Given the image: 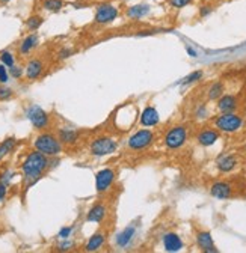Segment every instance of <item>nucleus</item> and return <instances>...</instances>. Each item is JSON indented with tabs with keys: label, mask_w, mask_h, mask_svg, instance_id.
Segmentation results:
<instances>
[{
	"label": "nucleus",
	"mask_w": 246,
	"mask_h": 253,
	"mask_svg": "<svg viewBox=\"0 0 246 253\" xmlns=\"http://www.w3.org/2000/svg\"><path fill=\"white\" fill-rule=\"evenodd\" d=\"M49 168H50V160L47 155H44L43 152L37 149L34 152H30L21 165V172L24 176V187L29 188L34 182H37Z\"/></svg>",
	"instance_id": "1"
},
{
	"label": "nucleus",
	"mask_w": 246,
	"mask_h": 253,
	"mask_svg": "<svg viewBox=\"0 0 246 253\" xmlns=\"http://www.w3.org/2000/svg\"><path fill=\"white\" fill-rule=\"evenodd\" d=\"M34 146L37 151L43 152L47 157H56L62 152V143L53 133H41L37 136Z\"/></svg>",
	"instance_id": "2"
},
{
	"label": "nucleus",
	"mask_w": 246,
	"mask_h": 253,
	"mask_svg": "<svg viewBox=\"0 0 246 253\" xmlns=\"http://www.w3.org/2000/svg\"><path fill=\"white\" fill-rule=\"evenodd\" d=\"M214 126L222 133H236L243 126V118L234 112L222 113L214 118Z\"/></svg>",
	"instance_id": "3"
},
{
	"label": "nucleus",
	"mask_w": 246,
	"mask_h": 253,
	"mask_svg": "<svg viewBox=\"0 0 246 253\" xmlns=\"http://www.w3.org/2000/svg\"><path fill=\"white\" fill-rule=\"evenodd\" d=\"M188 140V128L183 125L172 126L165 136V145L169 149H178Z\"/></svg>",
	"instance_id": "4"
},
{
	"label": "nucleus",
	"mask_w": 246,
	"mask_h": 253,
	"mask_svg": "<svg viewBox=\"0 0 246 253\" xmlns=\"http://www.w3.org/2000/svg\"><path fill=\"white\" fill-rule=\"evenodd\" d=\"M116 148H118V143L113 139H110V137H98V139H96L94 142L91 143L89 151H91L92 155H96V157H104V155L112 154Z\"/></svg>",
	"instance_id": "5"
},
{
	"label": "nucleus",
	"mask_w": 246,
	"mask_h": 253,
	"mask_svg": "<svg viewBox=\"0 0 246 253\" xmlns=\"http://www.w3.org/2000/svg\"><path fill=\"white\" fill-rule=\"evenodd\" d=\"M156 139V134L151 130H139L129 139V148L133 151H141L148 148Z\"/></svg>",
	"instance_id": "6"
},
{
	"label": "nucleus",
	"mask_w": 246,
	"mask_h": 253,
	"mask_svg": "<svg viewBox=\"0 0 246 253\" xmlns=\"http://www.w3.org/2000/svg\"><path fill=\"white\" fill-rule=\"evenodd\" d=\"M119 15L118 8H115L112 3H100L96 8V24H109L113 20H116V17Z\"/></svg>",
	"instance_id": "7"
},
{
	"label": "nucleus",
	"mask_w": 246,
	"mask_h": 253,
	"mask_svg": "<svg viewBox=\"0 0 246 253\" xmlns=\"http://www.w3.org/2000/svg\"><path fill=\"white\" fill-rule=\"evenodd\" d=\"M27 118L29 121L32 122V125L35 126L37 130H44L49 126L50 124V116L47 112H44L41 107L38 106H34V107H30L29 112H27Z\"/></svg>",
	"instance_id": "8"
},
{
	"label": "nucleus",
	"mask_w": 246,
	"mask_h": 253,
	"mask_svg": "<svg viewBox=\"0 0 246 253\" xmlns=\"http://www.w3.org/2000/svg\"><path fill=\"white\" fill-rule=\"evenodd\" d=\"M210 195L216 199H230L233 196V185L227 181H218L210 187Z\"/></svg>",
	"instance_id": "9"
},
{
	"label": "nucleus",
	"mask_w": 246,
	"mask_h": 253,
	"mask_svg": "<svg viewBox=\"0 0 246 253\" xmlns=\"http://www.w3.org/2000/svg\"><path fill=\"white\" fill-rule=\"evenodd\" d=\"M115 179V170L112 169H103L97 173V178H96V185H97V192L98 193H103L106 190L112 185Z\"/></svg>",
	"instance_id": "10"
},
{
	"label": "nucleus",
	"mask_w": 246,
	"mask_h": 253,
	"mask_svg": "<svg viewBox=\"0 0 246 253\" xmlns=\"http://www.w3.org/2000/svg\"><path fill=\"white\" fill-rule=\"evenodd\" d=\"M43 71H44V62L41 59L35 57V59H30L27 62V65H26V77H27V80H30V82L37 80L43 74Z\"/></svg>",
	"instance_id": "11"
},
{
	"label": "nucleus",
	"mask_w": 246,
	"mask_h": 253,
	"mask_svg": "<svg viewBox=\"0 0 246 253\" xmlns=\"http://www.w3.org/2000/svg\"><path fill=\"white\" fill-rule=\"evenodd\" d=\"M197 244L205 253H218L219 252L216 249V246H214V243H213V238H211L210 232H207V231H202V232L197 234Z\"/></svg>",
	"instance_id": "12"
},
{
	"label": "nucleus",
	"mask_w": 246,
	"mask_h": 253,
	"mask_svg": "<svg viewBox=\"0 0 246 253\" xmlns=\"http://www.w3.org/2000/svg\"><path fill=\"white\" fill-rule=\"evenodd\" d=\"M221 134L218 130H213V128H204L202 131L198 133L197 136V142L201 146H211L219 140Z\"/></svg>",
	"instance_id": "13"
},
{
	"label": "nucleus",
	"mask_w": 246,
	"mask_h": 253,
	"mask_svg": "<svg viewBox=\"0 0 246 253\" xmlns=\"http://www.w3.org/2000/svg\"><path fill=\"white\" fill-rule=\"evenodd\" d=\"M239 106V101L236 98V95H230V93H224L222 97L218 100V110L221 113H230L234 112Z\"/></svg>",
	"instance_id": "14"
},
{
	"label": "nucleus",
	"mask_w": 246,
	"mask_h": 253,
	"mask_svg": "<svg viewBox=\"0 0 246 253\" xmlns=\"http://www.w3.org/2000/svg\"><path fill=\"white\" fill-rule=\"evenodd\" d=\"M163 247L166 252H180L183 249V241L175 232H168L163 235Z\"/></svg>",
	"instance_id": "15"
},
{
	"label": "nucleus",
	"mask_w": 246,
	"mask_h": 253,
	"mask_svg": "<svg viewBox=\"0 0 246 253\" xmlns=\"http://www.w3.org/2000/svg\"><path fill=\"white\" fill-rule=\"evenodd\" d=\"M159 121H160V118H159V113L154 107L152 106L145 107V110L141 115V124L144 126H154L159 124Z\"/></svg>",
	"instance_id": "16"
},
{
	"label": "nucleus",
	"mask_w": 246,
	"mask_h": 253,
	"mask_svg": "<svg viewBox=\"0 0 246 253\" xmlns=\"http://www.w3.org/2000/svg\"><path fill=\"white\" fill-rule=\"evenodd\" d=\"M107 207L104 204H96L92 207L86 215V221H94V223H100V221L106 217Z\"/></svg>",
	"instance_id": "17"
},
{
	"label": "nucleus",
	"mask_w": 246,
	"mask_h": 253,
	"mask_svg": "<svg viewBox=\"0 0 246 253\" xmlns=\"http://www.w3.org/2000/svg\"><path fill=\"white\" fill-rule=\"evenodd\" d=\"M38 42H40V38H38L37 34H30V35H27V37L21 41V44H20V47H18L20 54L26 56V54H29V53H32V50L37 48Z\"/></svg>",
	"instance_id": "18"
},
{
	"label": "nucleus",
	"mask_w": 246,
	"mask_h": 253,
	"mask_svg": "<svg viewBox=\"0 0 246 253\" xmlns=\"http://www.w3.org/2000/svg\"><path fill=\"white\" fill-rule=\"evenodd\" d=\"M79 136H80V133L76 130H71V128H60L57 131V139L64 145H74L79 140Z\"/></svg>",
	"instance_id": "19"
},
{
	"label": "nucleus",
	"mask_w": 246,
	"mask_h": 253,
	"mask_svg": "<svg viewBox=\"0 0 246 253\" xmlns=\"http://www.w3.org/2000/svg\"><path fill=\"white\" fill-rule=\"evenodd\" d=\"M104 243H106V234L104 232H97V234H94L89 238V241L85 246V250L86 252H97L98 249L103 247Z\"/></svg>",
	"instance_id": "20"
},
{
	"label": "nucleus",
	"mask_w": 246,
	"mask_h": 253,
	"mask_svg": "<svg viewBox=\"0 0 246 253\" xmlns=\"http://www.w3.org/2000/svg\"><path fill=\"white\" fill-rule=\"evenodd\" d=\"M236 166H237V158H236V155H225V157H222L221 160L218 162V169L222 173H228V172L234 170Z\"/></svg>",
	"instance_id": "21"
},
{
	"label": "nucleus",
	"mask_w": 246,
	"mask_h": 253,
	"mask_svg": "<svg viewBox=\"0 0 246 253\" xmlns=\"http://www.w3.org/2000/svg\"><path fill=\"white\" fill-rule=\"evenodd\" d=\"M148 12H149V6L148 5H135V6H132V8H129L126 11L127 17H130L133 20H139V18L145 17Z\"/></svg>",
	"instance_id": "22"
},
{
	"label": "nucleus",
	"mask_w": 246,
	"mask_h": 253,
	"mask_svg": "<svg viewBox=\"0 0 246 253\" xmlns=\"http://www.w3.org/2000/svg\"><path fill=\"white\" fill-rule=\"evenodd\" d=\"M225 92V86L222 82H216V83H213L208 89V100L211 101H218L222 95Z\"/></svg>",
	"instance_id": "23"
},
{
	"label": "nucleus",
	"mask_w": 246,
	"mask_h": 253,
	"mask_svg": "<svg viewBox=\"0 0 246 253\" xmlns=\"http://www.w3.org/2000/svg\"><path fill=\"white\" fill-rule=\"evenodd\" d=\"M133 235H135V228H133V226L126 228L124 231H122V232L116 237L115 243H116L119 247H126V246L130 243V240L133 238Z\"/></svg>",
	"instance_id": "24"
},
{
	"label": "nucleus",
	"mask_w": 246,
	"mask_h": 253,
	"mask_svg": "<svg viewBox=\"0 0 246 253\" xmlns=\"http://www.w3.org/2000/svg\"><path fill=\"white\" fill-rule=\"evenodd\" d=\"M43 23H44V18L40 14H34L26 20V27L29 32H35L43 26Z\"/></svg>",
	"instance_id": "25"
},
{
	"label": "nucleus",
	"mask_w": 246,
	"mask_h": 253,
	"mask_svg": "<svg viewBox=\"0 0 246 253\" xmlns=\"http://www.w3.org/2000/svg\"><path fill=\"white\" fill-rule=\"evenodd\" d=\"M65 6L64 0H43V8L49 12H59Z\"/></svg>",
	"instance_id": "26"
},
{
	"label": "nucleus",
	"mask_w": 246,
	"mask_h": 253,
	"mask_svg": "<svg viewBox=\"0 0 246 253\" xmlns=\"http://www.w3.org/2000/svg\"><path fill=\"white\" fill-rule=\"evenodd\" d=\"M15 145H17V140H15L14 137L6 139L3 143H0V158L5 157L6 154H9V152L15 148Z\"/></svg>",
	"instance_id": "27"
},
{
	"label": "nucleus",
	"mask_w": 246,
	"mask_h": 253,
	"mask_svg": "<svg viewBox=\"0 0 246 253\" xmlns=\"http://www.w3.org/2000/svg\"><path fill=\"white\" fill-rule=\"evenodd\" d=\"M202 76H204V73L202 71H194L192 74H189L188 77H184L183 79V82H181V84H192V83H195V82H198V80H201L202 79Z\"/></svg>",
	"instance_id": "28"
},
{
	"label": "nucleus",
	"mask_w": 246,
	"mask_h": 253,
	"mask_svg": "<svg viewBox=\"0 0 246 253\" xmlns=\"http://www.w3.org/2000/svg\"><path fill=\"white\" fill-rule=\"evenodd\" d=\"M166 3H168L171 8L181 9V8H186L188 5H191V3H192V0H166Z\"/></svg>",
	"instance_id": "29"
},
{
	"label": "nucleus",
	"mask_w": 246,
	"mask_h": 253,
	"mask_svg": "<svg viewBox=\"0 0 246 253\" xmlns=\"http://www.w3.org/2000/svg\"><path fill=\"white\" fill-rule=\"evenodd\" d=\"M0 60H2V63L8 68H11L14 65V56L9 51H3L2 54H0Z\"/></svg>",
	"instance_id": "30"
},
{
	"label": "nucleus",
	"mask_w": 246,
	"mask_h": 253,
	"mask_svg": "<svg viewBox=\"0 0 246 253\" xmlns=\"http://www.w3.org/2000/svg\"><path fill=\"white\" fill-rule=\"evenodd\" d=\"M12 89L9 87H0V101H6L12 97Z\"/></svg>",
	"instance_id": "31"
},
{
	"label": "nucleus",
	"mask_w": 246,
	"mask_h": 253,
	"mask_svg": "<svg viewBox=\"0 0 246 253\" xmlns=\"http://www.w3.org/2000/svg\"><path fill=\"white\" fill-rule=\"evenodd\" d=\"M159 32H163V29H147V30H139V34H136L138 37H151L156 35Z\"/></svg>",
	"instance_id": "32"
},
{
	"label": "nucleus",
	"mask_w": 246,
	"mask_h": 253,
	"mask_svg": "<svg viewBox=\"0 0 246 253\" xmlns=\"http://www.w3.org/2000/svg\"><path fill=\"white\" fill-rule=\"evenodd\" d=\"M211 12H213V6H211V5H202V6L199 8V17H201V18L208 17Z\"/></svg>",
	"instance_id": "33"
},
{
	"label": "nucleus",
	"mask_w": 246,
	"mask_h": 253,
	"mask_svg": "<svg viewBox=\"0 0 246 253\" xmlns=\"http://www.w3.org/2000/svg\"><path fill=\"white\" fill-rule=\"evenodd\" d=\"M71 54H73V50H71V48H62V50L59 51V54H57V56H59V59H60V60H64V59H68Z\"/></svg>",
	"instance_id": "34"
},
{
	"label": "nucleus",
	"mask_w": 246,
	"mask_h": 253,
	"mask_svg": "<svg viewBox=\"0 0 246 253\" xmlns=\"http://www.w3.org/2000/svg\"><path fill=\"white\" fill-rule=\"evenodd\" d=\"M9 74L12 76V77H15V79H20L21 77V74H23V70L21 68H18V67H11L9 68Z\"/></svg>",
	"instance_id": "35"
},
{
	"label": "nucleus",
	"mask_w": 246,
	"mask_h": 253,
	"mask_svg": "<svg viewBox=\"0 0 246 253\" xmlns=\"http://www.w3.org/2000/svg\"><path fill=\"white\" fill-rule=\"evenodd\" d=\"M0 82L2 83L8 82V71H6L5 65H0Z\"/></svg>",
	"instance_id": "36"
},
{
	"label": "nucleus",
	"mask_w": 246,
	"mask_h": 253,
	"mask_svg": "<svg viewBox=\"0 0 246 253\" xmlns=\"http://www.w3.org/2000/svg\"><path fill=\"white\" fill-rule=\"evenodd\" d=\"M6 192H8V185L3 184V182H0V202L6 198Z\"/></svg>",
	"instance_id": "37"
},
{
	"label": "nucleus",
	"mask_w": 246,
	"mask_h": 253,
	"mask_svg": "<svg viewBox=\"0 0 246 253\" xmlns=\"http://www.w3.org/2000/svg\"><path fill=\"white\" fill-rule=\"evenodd\" d=\"M71 231H73V228H64L62 231H60L59 237H60V238H68V237L71 235Z\"/></svg>",
	"instance_id": "38"
},
{
	"label": "nucleus",
	"mask_w": 246,
	"mask_h": 253,
	"mask_svg": "<svg viewBox=\"0 0 246 253\" xmlns=\"http://www.w3.org/2000/svg\"><path fill=\"white\" fill-rule=\"evenodd\" d=\"M205 116H207V109H205V106H201V107L198 109V112H197V118L202 119V118H205Z\"/></svg>",
	"instance_id": "39"
},
{
	"label": "nucleus",
	"mask_w": 246,
	"mask_h": 253,
	"mask_svg": "<svg viewBox=\"0 0 246 253\" xmlns=\"http://www.w3.org/2000/svg\"><path fill=\"white\" fill-rule=\"evenodd\" d=\"M186 51H188V53H189V54H191L192 57H197V51H195V50H194L192 47H188V48H186Z\"/></svg>",
	"instance_id": "40"
},
{
	"label": "nucleus",
	"mask_w": 246,
	"mask_h": 253,
	"mask_svg": "<svg viewBox=\"0 0 246 253\" xmlns=\"http://www.w3.org/2000/svg\"><path fill=\"white\" fill-rule=\"evenodd\" d=\"M11 0H0V5H8Z\"/></svg>",
	"instance_id": "41"
},
{
	"label": "nucleus",
	"mask_w": 246,
	"mask_h": 253,
	"mask_svg": "<svg viewBox=\"0 0 246 253\" xmlns=\"http://www.w3.org/2000/svg\"><path fill=\"white\" fill-rule=\"evenodd\" d=\"M245 151H246V146H245Z\"/></svg>",
	"instance_id": "42"
}]
</instances>
